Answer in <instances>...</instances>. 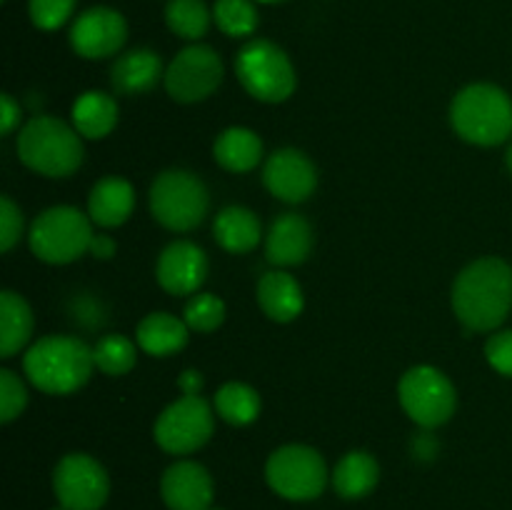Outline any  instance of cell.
Listing matches in <instances>:
<instances>
[{
	"mask_svg": "<svg viewBox=\"0 0 512 510\" xmlns=\"http://www.w3.org/2000/svg\"><path fill=\"white\" fill-rule=\"evenodd\" d=\"M135 208V190L125 178L98 180L90 190L88 198V215L100 228H118L133 215Z\"/></svg>",
	"mask_w": 512,
	"mask_h": 510,
	"instance_id": "cell-18",
	"label": "cell"
},
{
	"mask_svg": "<svg viewBox=\"0 0 512 510\" xmlns=\"http://www.w3.org/2000/svg\"><path fill=\"white\" fill-rule=\"evenodd\" d=\"M20 235H23V213L8 195H3L0 198V250L8 253L18 243Z\"/></svg>",
	"mask_w": 512,
	"mask_h": 510,
	"instance_id": "cell-34",
	"label": "cell"
},
{
	"mask_svg": "<svg viewBox=\"0 0 512 510\" xmlns=\"http://www.w3.org/2000/svg\"><path fill=\"white\" fill-rule=\"evenodd\" d=\"M183 320L188 323L190 330H198V333H213L215 328H220L225 320V303L213 293H200L193 295L185 305Z\"/></svg>",
	"mask_w": 512,
	"mask_h": 510,
	"instance_id": "cell-31",
	"label": "cell"
},
{
	"mask_svg": "<svg viewBox=\"0 0 512 510\" xmlns=\"http://www.w3.org/2000/svg\"><path fill=\"white\" fill-rule=\"evenodd\" d=\"M55 510H65V508H63V505H58V508H55Z\"/></svg>",
	"mask_w": 512,
	"mask_h": 510,
	"instance_id": "cell-41",
	"label": "cell"
},
{
	"mask_svg": "<svg viewBox=\"0 0 512 510\" xmlns=\"http://www.w3.org/2000/svg\"><path fill=\"white\" fill-rule=\"evenodd\" d=\"M115 240L108 238V235H93V240H90V253L95 255V258L100 260H110L115 255Z\"/></svg>",
	"mask_w": 512,
	"mask_h": 510,
	"instance_id": "cell-37",
	"label": "cell"
},
{
	"mask_svg": "<svg viewBox=\"0 0 512 510\" xmlns=\"http://www.w3.org/2000/svg\"><path fill=\"white\" fill-rule=\"evenodd\" d=\"M75 10V0H30L28 13L35 28L58 30L70 20Z\"/></svg>",
	"mask_w": 512,
	"mask_h": 510,
	"instance_id": "cell-33",
	"label": "cell"
},
{
	"mask_svg": "<svg viewBox=\"0 0 512 510\" xmlns=\"http://www.w3.org/2000/svg\"><path fill=\"white\" fill-rule=\"evenodd\" d=\"M160 495L170 510H210L213 478L193 460H178L160 478Z\"/></svg>",
	"mask_w": 512,
	"mask_h": 510,
	"instance_id": "cell-16",
	"label": "cell"
},
{
	"mask_svg": "<svg viewBox=\"0 0 512 510\" xmlns=\"http://www.w3.org/2000/svg\"><path fill=\"white\" fill-rule=\"evenodd\" d=\"M213 233L220 248H225L228 253H250L260 243L263 228L253 210L243 208V205H230L218 213Z\"/></svg>",
	"mask_w": 512,
	"mask_h": 510,
	"instance_id": "cell-22",
	"label": "cell"
},
{
	"mask_svg": "<svg viewBox=\"0 0 512 510\" xmlns=\"http://www.w3.org/2000/svg\"><path fill=\"white\" fill-rule=\"evenodd\" d=\"M118 125V103L100 90H88L73 103V128L83 138L98 140Z\"/></svg>",
	"mask_w": 512,
	"mask_h": 510,
	"instance_id": "cell-25",
	"label": "cell"
},
{
	"mask_svg": "<svg viewBox=\"0 0 512 510\" xmlns=\"http://www.w3.org/2000/svg\"><path fill=\"white\" fill-rule=\"evenodd\" d=\"M155 275L170 295H193L208 278V258L190 240H175L160 253Z\"/></svg>",
	"mask_w": 512,
	"mask_h": 510,
	"instance_id": "cell-15",
	"label": "cell"
},
{
	"mask_svg": "<svg viewBox=\"0 0 512 510\" xmlns=\"http://www.w3.org/2000/svg\"><path fill=\"white\" fill-rule=\"evenodd\" d=\"M23 370L30 383L43 393L70 395L90 380L95 355L88 343L73 335H48L25 353Z\"/></svg>",
	"mask_w": 512,
	"mask_h": 510,
	"instance_id": "cell-2",
	"label": "cell"
},
{
	"mask_svg": "<svg viewBox=\"0 0 512 510\" xmlns=\"http://www.w3.org/2000/svg\"><path fill=\"white\" fill-rule=\"evenodd\" d=\"M215 418L208 400L200 395H183L170 403L155 420V443L170 455H188L213 438Z\"/></svg>",
	"mask_w": 512,
	"mask_h": 510,
	"instance_id": "cell-10",
	"label": "cell"
},
{
	"mask_svg": "<svg viewBox=\"0 0 512 510\" xmlns=\"http://www.w3.org/2000/svg\"><path fill=\"white\" fill-rule=\"evenodd\" d=\"M512 308V268L500 258H480L460 270L453 285V310L470 330H495Z\"/></svg>",
	"mask_w": 512,
	"mask_h": 510,
	"instance_id": "cell-1",
	"label": "cell"
},
{
	"mask_svg": "<svg viewBox=\"0 0 512 510\" xmlns=\"http://www.w3.org/2000/svg\"><path fill=\"white\" fill-rule=\"evenodd\" d=\"M505 160H508V168H510V173H512V145H510L508 155H505Z\"/></svg>",
	"mask_w": 512,
	"mask_h": 510,
	"instance_id": "cell-39",
	"label": "cell"
},
{
	"mask_svg": "<svg viewBox=\"0 0 512 510\" xmlns=\"http://www.w3.org/2000/svg\"><path fill=\"white\" fill-rule=\"evenodd\" d=\"M263 183L285 203H303L318 188V170L313 160L295 148L275 150L263 168Z\"/></svg>",
	"mask_w": 512,
	"mask_h": 510,
	"instance_id": "cell-14",
	"label": "cell"
},
{
	"mask_svg": "<svg viewBox=\"0 0 512 510\" xmlns=\"http://www.w3.org/2000/svg\"><path fill=\"white\" fill-rule=\"evenodd\" d=\"M128 40V23L123 15L105 5H95L80 13L70 28V45L88 60L110 58Z\"/></svg>",
	"mask_w": 512,
	"mask_h": 510,
	"instance_id": "cell-13",
	"label": "cell"
},
{
	"mask_svg": "<svg viewBox=\"0 0 512 510\" xmlns=\"http://www.w3.org/2000/svg\"><path fill=\"white\" fill-rule=\"evenodd\" d=\"M18 155L30 170L48 178H68L83 165L80 133L50 115H35L18 135Z\"/></svg>",
	"mask_w": 512,
	"mask_h": 510,
	"instance_id": "cell-3",
	"label": "cell"
},
{
	"mask_svg": "<svg viewBox=\"0 0 512 510\" xmlns=\"http://www.w3.org/2000/svg\"><path fill=\"white\" fill-rule=\"evenodd\" d=\"M213 20L230 38H248L260 23L255 0H215Z\"/></svg>",
	"mask_w": 512,
	"mask_h": 510,
	"instance_id": "cell-29",
	"label": "cell"
},
{
	"mask_svg": "<svg viewBox=\"0 0 512 510\" xmlns=\"http://www.w3.org/2000/svg\"><path fill=\"white\" fill-rule=\"evenodd\" d=\"M330 480H333V488L340 498H365V495L373 493L375 485H378L380 465L378 460L370 453H365V450H353V453H348L338 465H335Z\"/></svg>",
	"mask_w": 512,
	"mask_h": 510,
	"instance_id": "cell-23",
	"label": "cell"
},
{
	"mask_svg": "<svg viewBox=\"0 0 512 510\" xmlns=\"http://www.w3.org/2000/svg\"><path fill=\"white\" fill-rule=\"evenodd\" d=\"M0 105H3V115H0V133L10 135L20 123V105L15 103L10 93H3Z\"/></svg>",
	"mask_w": 512,
	"mask_h": 510,
	"instance_id": "cell-36",
	"label": "cell"
},
{
	"mask_svg": "<svg viewBox=\"0 0 512 510\" xmlns=\"http://www.w3.org/2000/svg\"><path fill=\"white\" fill-rule=\"evenodd\" d=\"M400 405L420 428H438L445 425L455 413L458 395L448 375L433 365H418L403 375L398 385Z\"/></svg>",
	"mask_w": 512,
	"mask_h": 510,
	"instance_id": "cell-9",
	"label": "cell"
},
{
	"mask_svg": "<svg viewBox=\"0 0 512 510\" xmlns=\"http://www.w3.org/2000/svg\"><path fill=\"white\" fill-rule=\"evenodd\" d=\"M235 75L253 98L283 103L295 90V68L288 53L270 40H250L235 58Z\"/></svg>",
	"mask_w": 512,
	"mask_h": 510,
	"instance_id": "cell-6",
	"label": "cell"
},
{
	"mask_svg": "<svg viewBox=\"0 0 512 510\" xmlns=\"http://www.w3.org/2000/svg\"><path fill=\"white\" fill-rule=\"evenodd\" d=\"M93 240L90 220L70 205H55L40 213L30 228V250L43 263L65 265L78 260Z\"/></svg>",
	"mask_w": 512,
	"mask_h": 510,
	"instance_id": "cell-7",
	"label": "cell"
},
{
	"mask_svg": "<svg viewBox=\"0 0 512 510\" xmlns=\"http://www.w3.org/2000/svg\"><path fill=\"white\" fill-rule=\"evenodd\" d=\"M210 510H223V508H210Z\"/></svg>",
	"mask_w": 512,
	"mask_h": 510,
	"instance_id": "cell-42",
	"label": "cell"
},
{
	"mask_svg": "<svg viewBox=\"0 0 512 510\" xmlns=\"http://www.w3.org/2000/svg\"><path fill=\"white\" fill-rule=\"evenodd\" d=\"M313 250V228L298 213H285L275 218L265 238V258L278 268L300 265Z\"/></svg>",
	"mask_w": 512,
	"mask_h": 510,
	"instance_id": "cell-17",
	"label": "cell"
},
{
	"mask_svg": "<svg viewBox=\"0 0 512 510\" xmlns=\"http://www.w3.org/2000/svg\"><path fill=\"white\" fill-rule=\"evenodd\" d=\"M455 133L473 145H500L512 135V100L503 88L475 83L460 90L450 105Z\"/></svg>",
	"mask_w": 512,
	"mask_h": 510,
	"instance_id": "cell-4",
	"label": "cell"
},
{
	"mask_svg": "<svg viewBox=\"0 0 512 510\" xmlns=\"http://www.w3.org/2000/svg\"><path fill=\"white\" fill-rule=\"evenodd\" d=\"M53 490L65 510H100L108 500L110 480L98 460L70 453L55 465Z\"/></svg>",
	"mask_w": 512,
	"mask_h": 510,
	"instance_id": "cell-12",
	"label": "cell"
},
{
	"mask_svg": "<svg viewBox=\"0 0 512 510\" xmlns=\"http://www.w3.org/2000/svg\"><path fill=\"white\" fill-rule=\"evenodd\" d=\"M210 208L203 180L190 170H165L150 188V210L163 228L185 233L198 228Z\"/></svg>",
	"mask_w": 512,
	"mask_h": 510,
	"instance_id": "cell-5",
	"label": "cell"
},
{
	"mask_svg": "<svg viewBox=\"0 0 512 510\" xmlns=\"http://www.w3.org/2000/svg\"><path fill=\"white\" fill-rule=\"evenodd\" d=\"M178 385L185 395H200V388H203V375H200L198 370H185V373L178 378Z\"/></svg>",
	"mask_w": 512,
	"mask_h": 510,
	"instance_id": "cell-38",
	"label": "cell"
},
{
	"mask_svg": "<svg viewBox=\"0 0 512 510\" xmlns=\"http://www.w3.org/2000/svg\"><path fill=\"white\" fill-rule=\"evenodd\" d=\"M213 13L205 0H170L165 5V23L178 38L200 40L210 28Z\"/></svg>",
	"mask_w": 512,
	"mask_h": 510,
	"instance_id": "cell-28",
	"label": "cell"
},
{
	"mask_svg": "<svg viewBox=\"0 0 512 510\" xmlns=\"http://www.w3.org/2000/svg\"><path fill=\"white\" fill-rule=\"evenodd\" d=\"M213 155L230 173H248L263 158V140L250 128H228L215 140Z\"/></svg>",
	"mask_w": 512,
	"mask_h": 510,
	"instance_id": "cell-26",
	"label": "cell"
},
{
	"mask_svg": "<svg viewBox=\"0 0 512 510\" xmlns=\"http://www.w3.org/2000/svg\"><path fill=\"white\" fill-rule=\"evenodd\" d=\"M485 358L500 375L512 378V330H500L485 343Z\"/></svg>",
	"mask_w": 512,
	"mask_h": 510,
	"instance_id": "cell-35",
	"label": "cell"
},
{
	"mask_svg": "<svg viewBox=\"0 0 512 510\" xmlns=\"http://www.w3.org/2000/svg\"><path fill=\"white\" fill-rule=\"evenodd\" d=\"M258 303L263 313L275 323H290L303 313V288L298 280L283 270L265 273L258 283Z\"/></svg>",
	"mask_w": 512,
	"mask_h": 510,
	"instance_id": "cell-20",
	"label": "cell"
},
{
	"mask_svg": "<svg viewBox=\"0 0 512 510\" xmlns=\"http://www.w3.org/2000/svg\"><path fill=\"white\" fill-rule=\"evenodd\" d=\"M165 90L178 103H198L223 83V60L210 45H188L180 50L163 75Z\"/></svg>",
	"mask_w": 512,
	"mask_h": 510,
	"instance_id": "cell-11",
	"label": "cell"
},
{
	"mask_svg": "<svg viewBox=\"0 0 512 510\" xmlns=\"http://www.w3.org/2000/svg\"><path fill=\"white\" fill-rule=\"evenodd\" d=\"M93 355L95 368H100L105 375H113L115 378V375H125L133 370L138 350H135V345L125 335L110 333L98 340V345L93 348Z\"/></svg>",
	"mask_w": 512,
	"mask_h": 510,
	"instance_id": "cell-30",
	"label": "cell"
},
{
	"mask_svg": "<svg viewBox=\"0 0 512 510\" xmlns=\"http://www.w3.org/2000/svg\"><path fill=\"white\" fill-rule=\"evenodd\" d=\"M265 480L285 500H315L328 485V465L310 445H283L265 465Z\"/></svg>",
	"mask_w": 512,
	"mask_h": 510,
	"instance_id": "cell-8",
	"label": "cell"
},
{
	"mask_svg": "<svg viewBox=\"0 0 512 510\" xmlns=\"http://www.w3.org/2000/svg\"><path fill=\"white\" fill-rule=\"evenodd\" d=\"M33 335V310L23 295L13 290L0 293V358H13Z\"/></svg>",
	"mask_w": 512,
	"mask_h": 510,
	"instance_id": "cell-24",
	"label": "cell"
},
{
	"mask_svg": "<svg viewBox=\"0 0 512 510\" xmlns=\"http://www.w3.org/2000/svg\"><path fill=\"white\" fill-rule=\"evenodd\" d=\"M160 75H163V60L150 48H135L120 55L110 70L113 88L120 95L148 93L150 88H155Z\"/></svg>",
	"mask_w": 512,
	"mask_h": 510,
	"instance_id": "cell-19",
	"label": "cell"
},
{
	"mask_svg": "<svg viewBox=\"0 0 512 510\" xmlns=\"http://www.w3.org/2000/svg\"><path fill=\"white\" fill-rule=\"evenodd\" d=\"M215 410L225 423L250 425L260 415V395L245 383H225L215 393Z\"/></svg>",
	"mask_w": 512,
	"mask_h": 510,
	"instance_id": "cell-27",
	"label": "cell"
},
{
	"mask_svg": "<svg viewBox=\"0 0 512 510\" xmlns=\"http://www.w3.org/2000/svg\"><path fill=\"white\" fill-rule=\"evenodd\" d=\"M188 323L170 313H150L138 323V345L148 355L165 358L188 345Z\"/></svg>",
	"mask_w": 512,
	"mask_h": 510,
	"instance_id": "cell-21",
	"label": "cell"
},
{
	"mask_svg": "<svg viewBox=\"0 0 512 510\" xmlns=\"http://www.w3.org/2000/svg\"><path fill=\"white\" fill-rule=\"evenodd\" d=\"M28 405V390L13 370H0V420L13 423Z\"/></svg>",
	"mask_w": 512,
	"mask_h": 510,
	"instance_id": "cell-32",
	"label": "cell"
},
{
	"mask_svg": "<svg viewBox=\"0 0 512 510\" xmlns=\"http://www.w3.org/2000/svg\"><path fill=\"white\" fill-rule=\"evenodd\" d=\"M255 3H265V5H273V3H280V0H255Z\"/></svg>",
	"mask_w": 512,
	"mask_h": 510,
	"instance_id": "cell-40",
	"label": "cell"
}]
</instances>
